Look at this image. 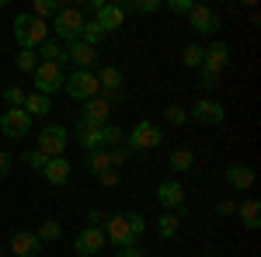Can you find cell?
Here are the masks:
<instances>
[{
    "instance_id": "6da1fadb",
    "label": "cell",
    "mask_w": 261,
    "mask_h": 257,
    "mask_svg": "<svg viewBox=\"0 0 261 257\" xmlns=\"http://www.w3.org/2000/svg\"><path fill=\"white\" fill-rule=\"evenodd\" d=\"M11 28H14L18 45H21V49H32V52H35L42 42L49 39V24H45V21H39V18H32V14H18Z\"/></svg>"
},
{
    "instance_id": "7a4b0ae2",
    "label": "cell",
    "mask_w": 261,
    "mask_h": 257,
    "mask_svg": "<svg viewBox=\"0 0 261 257\" xmlns=\"http://www.w3.org/2000/svg\"><path fill=\"white\" fill-rule=\"evenodd\" d=\"M49 32H53V35H56L63 45H66V42H77V39H81V32H84V14H81V7H66V4H63L60 14L49 21Z\"/></svg>"
},
{
    "instance_id": "3957f363",
    "label": "cell",
    "mask_w": 261,
    "mask_h": 257,
    "mask_svg": "<svg viewBox=\"0 0 261 257\" xmlns=\"http://www.w3.org/2000/svg\"><path fill=\"white\" fill-rule=\"evenodd\" d=\"M164 142V132H161V125L157 122H150V119H140L136 125H133V132H129V139L122 142L129 153H143V150H157Z\"/></svg>"
},
{
    "instance_id": "277c9868",
    "label": "cell",
    "mask_w": 261,
    "mask_h": 257,
    "mask_svg": "<svg viewBox=\"0 0 261 257\" xmlns=\"http://www.w3.org/2000/svg\"><path fill=\"white\" fill-rule=\"evenodd\" d=\"M63 91L70 94V101H81V104L101 94V87H98V77H94V70H73L70 77L63 80Z\"/></svg>"
},
{
    "instance_id": "5b68a950",
    "label": "cell",
    "mask_w": 261,
    "mask_h": 257,
    "mask_svg": "<svg viewBox=\"0 0 261 257\" xmlns=\"http://www.w3.org/2000/svg\"><path fill=\"white\" fill-rule=\"evenodd\" d=\"M66 146H70V132L63 129V125H42L39 139H35V150H39L42 157H66Z\"/></svg>"
},
{
    "instance_id": "8992f818",
    "label": "cell",
    "mask_w": 261,
    "mask_h": 257,
    "mask_svg": "<svg viewBox=\"0 0 261 257\" xmlns=\"http://www.w3.org/2000/svg\"><path fill=\"white\" fill-rule=\"evenodd\" d=\"M32 77H35V94L53 98L56 91H63V80H66V73H63L60 63H39Z\"/></svg>"
},
{
    "instance_id": "52a82bcc",
    "label": "cell",
    "mask_w": 261,
    "mask_h": 257,
    "mask_svg": "<svg viewBox=\"0 0 261 257\" xmlns=\"http://www.w3.org/2000/svg\"><path fill=\"white\" fill-rule=\"evenodd\" d=\"M125 14H133V0H105V7L94 14V21L105 28V35H108V32H115V28L125 24Z\"/></svg>"
},
{
    "instance_id": "ba28073f",
    "label": "cell",
    "mask_w": 261,
    "mask_h": 257,
    "mask_svg": "<svg viewBox=\"0 0 261 257\" xmlns=\"http://www.w3.org/2000/svg\"><path fill=\"white\" fill-rule=\"evenodd\" d=\"M0 132L7 139H24L32 132V115H28L24 108H7V111L0 115Z\"/></svg>"
},
{
    "instance_id": "9c48e42d",
    "label": "cell",
    "mask_w": 261,
    "mask_h": 257,
    "mask_svg": "<svg viewBox=\"0 0 261 257\" xmlns=\"http://www.w3.org/2000/svg\"><path fill=\"white\" fill-rule=\"evenodd\" d=\"M105 230L101 226H84L81 233H77V240H73V250H77V257H101V250H105Z\"/></svg>"
},
{
    "instance_id": "30bf717a",
    "label": "cell",
    "mask_w": 261,
    "mask_h": 257,
    "mask_svg": "<svg viewBox=\"0 0 261 257\" xmlns=\"http://www.w3.org/2000/svg\"><path fill=\"white\" fill-rule=\"evenodd\" d=\"M105 240L112 243V247H133L136 243V237H133V230H129V222H125V212H115V216H108L105 219Z\"/></svg>"
},
{
    "instance_id": "8fae6325",
    "label": "cell",
    "mask_w": 261,
    "mask_h": 257,
    "mask_svg": "<svg viewBox=\"0 0 261 257\" xmlns=\"http://www.w3.org/2000/svg\"><path fill=\"white\" fill-rule=\"evenodd\" d=\"M188 119L199 122V125H223L226 108H223L220 101H213V98H199L192 108H188Z\"/></svg>"
},
{
    "instance_id": "7c38bea8",
    "label": "cell",
    "mask_w": 261,
    "mask_h": 257,
    "mask_svg": "<svg viewBox=\"0 0 261 257\" xmlns=\"http://www.w3.org/2000/svg\"><path fill=\"white\" fill-rule=\"evenodd\" d=\"M188 28H192L195 35H216V32H220V14H216L213 7H205V4H195V7L188 11Z\"/></svg>"
},
{
    "instance_id": "4fadbf2b",
    "label": "cell",
    "mask_w": 261,
    "mask_h": 257,
    "mask_svg": "<svg viewBox=\"0 0 261 257\" xmlns=\"http://www.w3.org/2000/svg\"><path fill=\"white\" fill-rule=\"evenodd\" d=\"M230 66V45L220 39H213L205 49H202V66L199 70H209V73H220L223 77V70Z\"/></svg>"
},
{
    "instance_id": "5bb4252c",
    "label": "cell",
    "mask_w": 261,
    "mask_h": 257,
    "mask_svg": "<svg viewBox=\"0 0 261 257\" xmlns=\"http://www.w3.org/2000/svg\"><path fill=\"white\" fill-rule=\"evenodd\" d=\"M63 52H66V63H73L77 70H91V66L98 63V49L84 45L81 39H77V42H66V45H63Z\"/></svg>"
},
{
    "instance_id": "9a60e30c",
    "label": "cell",
    "mask_w": 261,
    "mask_h": 257,
    "mask_svg": "<svg viewBox=\"0 0 261 257\" xmlns=\"http://www.w3.org/2000/svg\"><path fill=\"white\" fill-rule=\"evenodd\" d=\"M157 202L167 212H181L185 209V188H181L178 181H161L157 184Z\"/></svg>"
},
{
    "instance_id": "2e32d148",
    "label": "cell",
    "mask_w": 261,
    "mask_h": 257,
    "mask_svg": "<svg viewBox=\"0 0 261 257\" xmlns=\"http://www.w3.org/2000/svg\"><path fill=\"white\" fill-rule=\"evenodd\" d=\"M11 254L14 257H39L42 240L35 237V233H28V230H18V233L11 237Z\"/></svg>"
},
{
    "instance_id": "e0dca14e",
    "label": "cell",
    "mask_w": 261,
    "mask_h": 257,
    "mask_svg": "<svg viewBox=\"0 0 261 257\" xmlns=\"http://www.w3.org/2000/svg\"><path fill=\"white\" fill-rule=\"evenodd\" d=\"M223 181H226L233 191H251V184H254V167H247V163H233V167L223 170Z\"/></svg>"
},
{
    "instance_id": "ac0fdd59",
    "label": "cell",
    "mask_w": 261,
    "mask_h": 257,
    "mask_svg": "<svg viewBox=\"0 0 261 257\" xmlns=\"http://www.w3.org/2000/svg\"><path fill=\"white\" fill-rule=\"evenodd\" d=\"M108 115H112V108L98 98H91V101H84V111H81V122H87V125H108Z\"/></svg>"
},
{
    "instance_id": "d6986e66",
    "label": "cell",
    "mask_w": 261,
    "mask_h": 257,
    "mask_svg": "<svg viewBox=\"0 0 261 257\" xmlns=\"http://www.w3.org/2000/svg\"><path fill=\"white\" fill-rule=\"evenodd\" d=\"M42 178L49 181L53 188H63L66 181H70V160L66 157H53L45 163V170H42Z\"/></svg>"
},
{
    "instance_id": "ffe728a7",
    "label": "cell",
    "mask_w": 261,
    "mask_h": 257,
    "mask_svg": "<svg viewBox=\"0 0 261 257\" xmlns=\"http://www.w3.org/2000/svg\"><path fill=\"white\" fill-rule=\"evenodd\" d=\"M233 216H241V222H244V230H247V233L261 230V205H258V198H247V202H241Z\"/></svg>"
},
{
    "instance_id": "44dd1931",
    "label": "cell",
    "mask_w": 261,
    "mask_h": 257,
    "mask_svg": "<svg viewBox=\"0 0 261 257\" xmlns=\"http://www.w3.org/2000/svg\"><path fill=\"white\" fill-rule=\"evenodd\" d=\"M77 142H81L87 153H94V150H101V125H87V122L77 119Z\"/></svg>"
},
{
    "instance_id": "7402d4cb",
    "label": "cell",
    "mask_w": 261,
    "mask_h": 257,
    "mask_svg": "<svg viewBox=\"0 0 261 257\" xmlns=\"http://www.w3.org/2000/svg\"><path fill=\"white\" fill-rule=\"evenodd\" d=\"M35 56H39V63H66V52H63V42L60 39H45L39 45V49H35Z\"/></svg>"
},
{
    "instance_id": "603a6c76",
    "label": "cell",
    "mask_w": 261,
    "mask_h": 257,
    "mask_svg": "<svg viewBox=\"0 0 261 257\" xmlns=\"http://www.w3.org/2000/svg\"><path fill=\"white\" fill-rule=\"evenodd\" d=\"M192 163H195V157H192V150H185V146H178V150L167 153V167H171L174 174H188Z\"/></svg>"
},
{
    "instance_id": "cb8c5ba5",
    "label": "cell",
    "mask_w": 261,
    "mask_h": 257,
    "mask_svg": "<svg viewBox=\"0 0 261 257\" xmlns=\"http://www.w3.org/2000/svg\"><path fill=\"white\" fill-rule=\"evenodd\" d=\"M94 77H98L101 91H122V83H125L119 66H101V73H94Z\"/></svg>"
},
{
    "instance_id": "d4e9b609",
    "label": "cell",
    "mask_w": 261,
    "mask_h": 257,
    "mask_svg": "<svg viewBox=\"0 0 261 257\" xmlns=\"http://www.w3.org/2000/svg\"><path fill=\"white\" fill-rule=\"evenodd\" d=\"M24 111H28L32 119H45V115L53 111V101L45 98V94H28V98H24Z\"/></svg>"
},
{
    "instance_id": "484cf974",
    "label": "cell",
    "mask_w": 261,
    "mask_h": 257,
    "mask_svg": "<svg viewBox=\"0 0 261 257\" xmlns=\"http://www.w3.org/2000/svg\"><path fill=\"white\" fill-rule=\"evenodd\" d=\"M84 167H87L91 178H101L105 170H112V163H108V150H94V153H87Z\"/></svg>"
},
{
    "instance_id": "4316f807",
    "label": "cell",
    "mask_w": 261,
    "mask_h": 257,
    "mask_svg": "<svg viewBox=\"0 0 261 257\" xmlns=\"http://www.w3.org/2000/svg\"><path fill=\"white\" fill-rule=\"evenodd\" d=\"M181 230V219L174 216V212H164V216H157V237L164 240H174Z\"/></svg>"
},
{
    "instance_id": "83f0119b",
    "label": "cell",
    "mask_w": 261,
    "mask_h": 257,
    "mask_svg": "<svg viewBox=\"0 0 261 257\" xmlns=\"http://www.w3.org/2000/svg\"><path fill=\"white\" fill-rule=\"evenodd\" d=\"M60 0H35L32 4V18H39V21H53L56 14H60Z\"/></svg>"
},
{
    "instance_id": "f1b7e54d",
    "label": "cell",
    "mask_w": 261,
    "mask_h": 257,
    "mask_svg": "<svg viewBox=\"0 0 261 257\" xmlns=\"http://www.w3.org/2000/svg\"><path fill=\"white\" fill-rule=\"evenodd\" d=\"M125 142V132H122L119 125H101V150H112V146H122Z\"/></svg>"
},
{
    "instance_id": "f546056e",
    "label": "cell",
    "mask_w": 261,
    "mask_h": 257,
    "mask_svg": "<svg viewBox=\"0 0 261 257\" xmlns=\"http://www.w3.org/2000/svg\"><path fill=\"white\" fill-rule=\"evenodd\" d=\"M105 39V28H101L98 21H84V32H81V42L84 45H91V49H98V42Z\"/></svg>"
},
{
    "instance_id": "4dcf8cb0",
    "label": "cell",
    "mask_w": 261,
    "mask_h": 257,
    "mask_svg": "<svg viewBox=\"0 0 261 257\" xmlns=\"http://www.w3.org/2000/svg\"><path fill=\"white\" fill-rule=\"evenodd\" d=\"M35 237L42 240V243H53V240L63 237V222H56V219H45L39 230H35Z\"/></svg>"
},
{
    "instance_id": "1f68e13d",
    "label": "cell",
    "mask_w": 261,
    "mask_h": 257,
    "mask_svg": "<svg viewBox=\"0 0 261 257\" xmlns=\"http://www.w3.org/2000/svg\"><path fill=\"white\" fill-rule=\"evenodd\" d=\"M181 63H185V66H192V70H199V66H202V45L188 42V45L181 49Z\"/></svg>"
},
{
    "instance_id": "d6a6232c",
    "label": "cell",
    "mask_w": 261,
    "mask_h": 257,
    "mask_svg": "<svg viewBox=\"0 0 261 257\" xmlns=\"http://www.w3.org/2000/svg\"><path fill=\"white\" fill-rule=\"evenodd\" d=\"M0 98H4V104H7V108H24V98H28V94H24L18 83H14V87H4V94H0Z\"/></svg>"
},
{
    "instance_id": "836d02e7",
    "label": "cell",
    "mask_w": 261,
    "mask_h": 257,
    "mask_svg": "<svg viewBox=\"0 0 261 257\" xmlns=\"http://www.w3.org/2000/svg\"><path fill=\"white\" fill-rule=\"evenodd\" d=\"M14 63H18V70H21V73H35V66H39V56H35L32 49H21Z\"/></svg>"
},
{
    "instance_id": "e575fe53",
    "label": "cell",
    "mask_w": 261,
    "mask_h": 257,
    "mask_svg": "<svg viewBox=\"0 0 261 257\" xmlns=\"http://www.w3.org/2000/svg\"><path fill=\"white\" fill-rule=\"evenodd\" d=\"M164 119L171 122V125H185V122H188V111H185L181 104H167V108H164Z\"/></svg>"
},
{
    "instance_id": "d590c367",
    "label": "cell",
    "mask_w": 261,
    "mask_h": 257,
    "mask_svg": "<svg viewBox=\"0 0 261 257\" xmlns=\"http://www.w3.org/2000/svg\"><path fill=\"white\" fill-rule=\"evenodd\" d=\"M21 160H24V163H28L32 170H39V174H42V170H45V163H49V157H42L39 150H28V153H24V157H21Z\"/></svg>"
},
{
    "instance_id": "8d00e7d4",
    "label": "cell",
    "mask_w": 261,
    "mask_h": 257,
    "mask_svg": "<svg viewBox=\"0 0 261 257\" xmlns=\"http://www.w3.org/2000/svg\"><path fill=\"white\" fill-rule=\"evenodd\" d=\"M125 160H129V150H125V146H112V150H108V163H112V170H119Z\"/></svg>"
},
{
    "instance_id": "74e56055",
    "label": "cell",
    "mask_w": 261,
    "mask_h": 257,
    "mask_svg": "<svg viewBox=\"0 0 261 257\" xmlns=\"http://www.w3.org/2000/svg\"><path fill=\"white\" fill-rule=\"evenodd\" d=\"M125 222H129V230H133V237H136V240L146 233V222H143L140 212H125Z\"/></svg>"
},
{
    "instance_id": "f35d334b",
    "label": "cell",
    "mask_w": 261,
    "mask_h": 257,
    "mask_svg": "<svg viewBox=\"0 0 261 257\" xmlns=\"http://www.w3.org/2000/svg\"><path fill=\"white\" fill-rule=\"evenodd\" d=\"M133 11L136 14H157L161 11V0H133Z\"/></svg>"
},
{
    "instance_id": "ab89813d",
    "label": "cell",
    "mask_w": 261,
    "mask_h": 257,
    "mask_svg": "<svg viewBox=\"0 0 261 257\" xmlns=\"http://www.w3.org/2000/svg\"><path fill=\"white\" fill-rule=\"evenodd\" d=\"M199 87H202V91H213V87H220V73L199 70Z\"/></svg>"
},
{
    "instance_id": "60d3db41",
    "label": "cell",
    "mask_w": 261,
    "mask_h": 257,
    "mask_svg": "<svg viewBox=\"0 0 261 257\" xmlns=\"http://www.w3.org/2000/svg\"><path fill=\"white\" fill-rule=\"evenodd\" d=\"M192 7H195V0H167V11H171V14H181V18H185Z\"/></svg>"
},
{
    "instance_id": "b9f144b4",
    "label": "cell",
    "mask_w": 261,
    "mask_h": 257,
    "mask_svg": "<svg viewBox=\"0 0 261 257\" xmlns=\"http://www.w3.org/2000/svg\"><path fill=\"white\" fill-rule=\"evenodd\" d=\"M11 167H14V153L0 150V178H7V174H11Z\"/></svg>"
},
{
    "instance_id": "7bdbcfd3",
    "label": "cell",
    "mask_w": 261,
    "mask_h": 257,
    "mask_svg": "<svg viewBox=\"0 0 261 257\" xmlns=\"http://www.w3.org/2000/svg\"><path fill=\"white\" fill-rule=\"evenodd\" d=\"M233 212H237V202L233 198H223L220 205H216V216H233Z\"/></svg>"
},
{
    "instance_id": "ee69618b",
    "label": "cell",
    "mask_w": 261,
    "mask_h": 257,
    "mask_svg": "<svg viewBox=\"0 0 261 257\" xmlns=\"http://www.w3.org/2000/svg\"><path fill=\"white\" fill-rule=\"evenodd\" d=\"M115 257H150V254H146L143 247H136V243H133V247H122V250H119Z\"/></svg>"
},
{
    "instance_id": "f6af8a7d",
    "label": "cell",
    "mask_w": 261,
    "mask_h": 257,
    "mask_svg": "<svg viewBox=\"0 0 261 257\" xmlns=\"http://www.w3.org/2000/svg\"><path fill=\"white\" fill-rule=\"evenodd\" d=\"M101 184H105V188H115V184H119V170H105V174H101Z\"/></svg>"
},
{
    "instance_id": "bcb514c9",
    "label": "cell",
    "mask_w": 261,
    "mask_h": 257,
    "mask_svg": "<svg viewBox=\"0 0 261 257\" xmlns=\"http://www.w3.org/2000/svg\"><path fill=\"white\" fill-rule=\"evenodd\" d=\"M87 219H91V226H98V222L105 226V219H108V216H101L98 209H91V212H87Z\"/></svg>"
},
{
    "instance_id": "7dc6e473",
    "label": "cell",
    "mask_w": 261,
    "mask_h": 257,
    "mask_svg": "<svg viewBox=\"0 0 261 257\" xmlns=\"http://www.w3.org/2000/svg\"><path fill=\"white\" fill-rule=\"evenodd\" d=\"M4 7H7V0H0V11H4Z\"/></svg>"
},
{
    "instance_id": "c3c4849f",
    "label": "cell",
    "mask_w": 261,
    "mask_h": 257,
    "mask_svg": "<svg viewBox=\"0 0 261 257\" xmlns=\"http://www.w3.org/2000/svg\"><path fill=\"white\" fill-rule=\"evenodd\" d=\"M0 257H4V247H0Z\"/></svg>"
}]
</instances>
